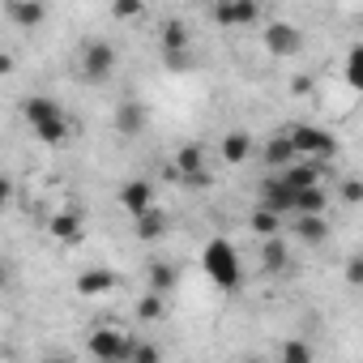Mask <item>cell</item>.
Returning <instances> with one entry per match:
<instances>
[{
  "mask_svg": "<svg viewBox=\"0 0 363 363\" xmlns=\"http://www.w3.org/2000/svg\"><path fill=\"white\" fill-rule=\"evenodd\" d=\"M201 269L210 274V282L218 291H240L244 286V269H240V252L231 240H210L201 252Z\"/></svg>",
  "mask_w": 363,
  "mask_h": 363,
  "instance_id": "obj_1",
  "label": "cell"
},
{
  "mask_svg": "<svg viewBox=\"0 0 363 363\" xmlns=\"http://www.w3.org/2000/svg\"><path fill=\"white\" fill-rule=\"evenodd\" d=\"M286 133H291L299 158H308V162H325L329 167V158L337 154V137L329 128H320V124H291Z\"/></svg>",
  "mask_w": 363,
  "mask_h": 363,
  "instance_id": "obj_2",
  "label": "cell"
},
{
  "mask_svg": "<svg viewBox=\"0 0 363 363\" xmlns=\"http://www.w3.org/2000/svg\"><path fill=\"white\" fill-rule=\"evenodd\" d=\"M133 350H137V342H133L124 329L103 325V329L90 333V354H94L99 363H133Z\"/></svg>",
  "mask_w": 363,
  "mask_h": 363,
  "instance_id": "obj_3",
  "label": "cell"
},
{
  "mask_svg": "<svg viewBox=\"0 0 363 363\" xmlns=\"http://www.w3.org/2000/svg\"><path fill=\"white\" fill-rule=\"evenodd\" d=\"M171 167L179 171V184L184 189H210L214 184V175H210V158H206V145H184L175 158H171Z\"/></svg>",
  "mask_w": 363,
  "mask_h": 363,
  "instance_id": "obj_4",
  "label": "cell"
},
{
  "mask_svg": "<svg viewBox=\"0 0 363 363\" xmlns=\"http://www.w3.org/2000/svg\"><path fill=\"white\" fill-rule=\"evenodd\" d=\"M210 18L227 30H244L252 22H261V5L257 0H218V5L210 9Z\"/></svg>",
  "mask_w": 363,
  "mask_h": 363,
  "instance_id": "obj_5",
  "label": "cell"
},
{
  "mask_svg": "<svg viewBox=\"0 0 363 363\" xmlns=\"http://www.w3.org/2000/svg\"><path fill=\"white\" fill-rule=\"evenodd\" d=\"M299 48H303L299 26H291V22H269L265 26V52L274 60H291V56H299Z\"/></svg>",
  "mask_w": 363,
  "mask_h": 363,
  "instance_id": "obj_6",
  "label": "cell"
},
{
  "mask_svg": "<svg viewBox=\"0 0 363 363\" xmlns=\"http://www.w3.org/2000/svg\"><path fill=\"white\" fill-rule=\"evenodd\" d=\"M111 69H116V48L107 39H90L82 48V77L86 82H103Z\"/></svg>",
  "mask_w": 363,
  "mask_h": 363,
  "instance_id": "obj_7",
  "label": "cell"
},
{
  "mask_svg": "<svg viewBox=\"0 0 363 363\" xmlns=\"http://www.w3.org/2000/svg\"><path fill=\"white\" fill-rule=\"evenodd\" d=\"M295 189L286 184L282 175H269V179H261V193H257V206L261 210H274V214H295Z\"/></svg>",
  "mask_w": 363,
  "mask_h": 363,
  "instance_id": "obj_8",
  "label": "cell"
},
{
  "mask_svg": "<svg viewBox=\"0 0 363 363\" xmlns=\"http://www.w3.org/2000/svg\"><path fill=\"white\" fill-rule=\"evenodd\" d=\"M120 206H124L128 218L150 214L154 210V184H150V179H128V184L120 189Z\"/></svg>",
  "mask_w": 363,
  "mask_h": 363,
  "instance_id": "obj_9",
  "label": "cell"
},
{
  "mask_svg": "<svg viewBox=\"0 0 363 363\" xmlns=\"http://www.w3.org/2000/svg\"><path fill=\"white\" fill-rule=\"evenodd\" d=\"M295 162H303V158H299V150H295L291 133H286V128H282V133H274V137L265 141V167H274V171H291Z\"/></svg>",
  "mask_w": 363,
  "mask_h": 363,
  "instance_id": "obj_10",
  "label": "cell"
},
{
  "mask_svg": "<svg viewBox=\"0 0 363 363\" xmlns=\"http://www.w3.org/2000/svg\"><path fill=\"white\" fill-rule=\"evenodd\" d=\"M48 235H52V240H60V244H82V240H86L82 214H77V210H60V214H52Z\"/></svg>",
  "mask_w": 363,
  "mask_h": 363,
  "instance_id": "obj_11",
  "label": "cell"
},
{
  "mask_svg": "<svg viewBox=\"0 0 363 363\" xmlns=\"http://www.w3.org/2000/svg\"><path fill=\"white\" fill-rule=\"evenodd\" d=\"M116 291V274L111 269H86L77 274V295L82 299H99V295H111Z\"/></svg>",
  "mask_w": 363,
  "mask_h": 363,
  "instance_id": "obj_12",
  "label": "cell"
},
{
  "mask_svg": "<svg viewBox=\"0 0 363 363\" xmlns=\"http://www.w3.org/2000/svg\"><path fill=\"white\" fill-rule=\"evenodd\" d=\"M325 171H329L325 162H308V158H303V162H295L291 171H282V179H286L295 193H303V189H316V184H320V175H325Z\"/></svg>",
  "mask_w": 363,
  "mask_h": 363,
  "instance_id": "obj_13",
  "label": "cell"
},
{
  "mask_svg": "<svg viewBox=\"0 0 363 363\" xmlns=\"http://www.w3.org/2000/svg\"><path fill=\"white\" fill-rule=\"evenodd\" d=\"M145 128V107L137 103V99H124L120 107H116V133L120 137H137Z\"/></svg>",
  "mask_w": 363,
  "mask_h": 363,
  "instance_id": "obj_14",
  "label": "cell"
},
{
  "mask_svg": "<svg viewBox=\"0 0 363 363\" xmlns=\"http://www.w3.org/2000/svg\"><path fill=\"white\" fill-rule=\"evenodd\" d=\"M286 269H291L286 240H261V274H286Z\"/></svg>",
  "mask_w": 363,
  "mask_h": 363,
  "instance_id": "obj_15",
  "label": "cell"
},
{
  "mask_svg": "<svg viewBox=\"0 0 363 363\" xmlns=\"http://www.w3.org/2000/svg\"><path fill=\"white\" fill-rule=\"evenodd\" d=\"M5 18L18 26H39L48 18V5H35V0H5Z\"/></svg>",
  "mask_w": 363,
  "mask_h": 363,
  "instance_id": "obj_16",
  "label": "cell"
},
{
  "mask_svg": "<svg viewBox=\"0 0 363 363\" xmlns=\"http://www.w3.org/2000/svg\"><path fill=\"white\" fill-rule=\"evenodd\" d=\"M248 154H252V133H244V128H231V133L223 137V162L240 167V162H248Z\"/></svg>",
  "mask_w": 363,
  "mask_h": 363,
  "instance_id": "obj_17",
  "label": "cell"
},
{
  "mask_svg": "<svg viewBox=\"0 0 363 363\" xmlns=\"http://www.w3.org/2000/svg\"><path fill=\"white\" fill-rule=\"evenodd\" d=\"M26 120H30V128H39V124H48V120H60L65 111H60V103L56 99H48V94H35V99H26Z\"/></svg>",
  "mask_w": 363,
  "mask_h": 363,
  "instance_id": "obj_18",
  "label": "cell"
},
{
  "mask_svg": "<svg viewBox=\"0 0 363 363\" xmlns=\"http://www.w3.org/2000/svg\"><path fill=\"white\" fill-rule=\"evenodd\" d=\"M167 227H171V218H167L158 206H154L150 214L133 218V235H137V240H162V235H167Z\"/></svg>",
  "mask_w": 363,
  "mask_h": 363,
  "instance_id": "obj_19",
  "label": "cell"
},
{
  "mask_svg": "<svg viewBox=\"0 0 363 363\" xmlns=\"http://www.w3.org/2000/svg\"><path fill=\"white\" fill-rule=\"evenodd\" d=\"M295 235H299L303 244H325V240H329L325 214H299V218H295Z\"/></svg>",
  "mask_w": 363,
  "mask_h": 363,
  "instance_id": "obj_20",
  "label": "cell"
},
{
  "mask_svg": "<svg viewBox=\"0 0 363 363\" xmlns=\"http://www.w3.org/2000/svg\"><path fill=\"white\" fill-rule=\"evenodd\" d=\"M175 282H179V265H171V261H154L150 265V291L154 295H171Z\"/></svg>",
  "mask_w": 363,
  "mask_h": 363,
  "instance_id": "obj_21",
  "label": "cell"
},
{
  "mask_svg": "<svg viewBox=\"0 0 363 363\" xmlns=\"http://www.w3.org/2000/svg\"><path fill=\"white\" fill-rule=\"evenodd\" d=\"M248 227L261 235V240H278V231H282V214H274V210H252V218H248Z\"/></svg>",
  "mask_w": 363,
  "mask_h": 363,
  "instance_id": "obj_22",
  "label": "cell"
},
{
  "mask_svg": "<svg viewBox=\"0 0 363 363\" xmlns=\"http://www.w3.org/2000/svg\"><path fill=\"white\" fill-rule=\"evenodd\" d=\"M35 137H39L43 145H60V141H69V137H73V124H69V116H60V120L39 124V128H35Z\"/></svg>",
  "mask_w": 363,
  "mask_h": 363,
  "instance_id": "obj_23",
  "label": "cell"
},
{
  "mask_svg": "<svg viewBox=\"0 0 363 363\" xmlns=\"http://www.w3.org/2000/svg\"><path fill=\"white\" fill-rule=\"evenodd\" d=\"M278 363H316V354L303 337H286L282 350H278Z\"/></svg>",
  "mask_w": 363,
  "mask_h": 363,
  "instance_id": "obj_24",
  "label": "cell"
},
{
  "mask_svg": "<svg viewBox=\"0 0 363 363\" xmlns=\"http://www.w3.org/2000/svg\"><path fill=\"white\" fill-rule=\"evenodd\" d=\"M158 39H162V52H189V26L184 22H167Z\"/></svg>",
  "mask_w": 363,
  "mask_h": 363,
  "instance_id": "obj_25",
  "label": "cell"
},
{
  "mask_svg": "<svg viewBox=\"0 0 363 363\" xmlns=\"http://www.w3.org/2000/svg\"><path fill=\"white\" fill-rule=\"evenodd\" d=\"M325 206H329V197H325L320 184H316V189H303V193L295 197V214H325Z\"/></svg>",
  "mask_w": 363,
  "mask_h": 363,
  "instance_id": "obj_26",
  "label": "cell"
},
{
  "mask_svg": "<svg viewBox=\"0 0 363 363\" xmlns=\"http://www.w3.org/2000/svg\"><path fill=\"white\" fill-rule=\"evenodd\" d=\"M137 316H141V320H162V316H167V295L145 291V295L137 299Z\"/></svg>",
  "mask_w": 363,
  "mask_h": 363,
  "instance_id": "obj_27",
  "label": "cell"
},
{
  "mask_svg": "<svg viewBox=\"0 0 363 363\" xmlns=\"http://www.w3.org/2000/svg\"><path fill=\"white\" fill-rule=\"evenodd\" d=\"M346 82L363 94V43H359V48H350V56H346Z\"/></svg>",
  "mask_w": 363,
  "mask_h": 363,
  "instance_id": "obj_28",
  "label": "cell"
},
{
  "mask_svg": "<svg viewBox=\"0 0 363 363\" xmlns=\"http://www.w3.org/2000/svg\"><path fill=\"white\" fill-rule=\"evenodd\" d=\"M337 197H342V206H363V179H342Z\"/></svg>",
  "mask_w": 363,
  "mask_h": 363,
  "instance_id": "obj_29",
  "label": "cell"
},
{
  "mask_svg": "<svg viewBox=\"0 0 363 363\" xmlns=\"http://www.w3.org/2000/svg\"><path fill=\"white\" fill-rule=\"evenodd\" d=\"M111 13H116L120 22H133V18H141V13H145V5H141V0H116Z\"/></svg>",
  "mask_w": 363,
  "mask_h": 363,
  "instance_id": "obj_30",
  "label": "cell"
},
{
  "mask_svg": "<svg viewBox=\"0 0 363 363\" xmlns=\"http://www.w3.org/2000/svg\"><path fill=\"white\" fill-rule=\"evenodd\" d=\"M342 278H346L350 286H363V252H354V257L342 265Z\"/></svg>",
  "mask_w": 363,
  "mask_h": 363,
  "instance_id": "obj_31",
  "label": "cell"
},
{
  "mask_svg": "<svg viewBox=\"0 0 363 363\" xmlns=\"http://www.w3.org/2000/svg\"><path fill=\"white\" fill-rule=\"evenodd\" d=\"M312 90H316V82H312L308 73H295V77H291V94H295V99H303V94H312Z\"/></svg>",
  "mask_w": 363,
  "mask_h": 363,
  "instance_id": "obj_32",
  "label": "cell"
},
{
  "mask_svg": "<svg viewBox=\"0 0 363 363\" xmlns=\"http://www.w3.org/2000/svg\"><path fill=\"white\" fill-rule=\"evenodd\" d=\"M162 65H167L171 73H184V69H189V52H162Z\"/></svg>",
  "mask_w": 363,
  "mask_h": 363,
  "instance_id": "obj_33",
  "label": "cell"
},
{
  "mask_svg": "<svg viewBox=\"0 0 363 363\" xmlns=\"http://www.w3.org/2000/svg\"><path fill=\"white\" fill-rule=\"evenodd\" d=\"M133 363H158V350H154L150 342H137V350H133Z\"/></svg>",
  "mask_w": 363,
  "mask_h": 363,
  "instance_id": "obj_34",
  "label": "cell"
},
{
  "mask_svg": "<svg viewBox=\"0 0 363 363\" xmlns=\"http://www.w3.org/2000/svg\"><path fill=\"white\" fill-rule=\"evenodd\" d=\"M240 363H269V359H257V354H248V359H240Z\"/></svg>",
  "mask_w": 363,
  "mask_h": 363,
  "instance_id": "obj_35",
  "label": "cell"
},
{
  "mask_svg": "<svg viewBox=\"0 0 363 363\" xmlns=\"http://www.w3.org/2000/svg\"><path fill=\"white\" fill-rule=\"evenodd\" d=\"M56 363H60V359H56Z\"/></svg>",
  "mask_w": 363,
  "mask_h": 363,
  "instance_id": "obj_36",
  "label": "cell"
}]
</instances>
